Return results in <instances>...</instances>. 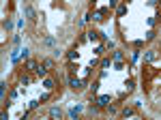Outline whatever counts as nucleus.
I'll use <instances>...</instances> for the list:
<instances>
[{
	"label": "nucleus",
	"mask_w": 161,
	"mask_h": 120,
	"mask_svg": "<svg viewBox=\"0 0 161 120\" xmlns=\"http://www.w3.org/2000/svg\"><path fill=\"white\" fill-rule=\"evenodd\" d=\"M120 116H123V118H127V116H137V112L131 109V107H125L123 112H120Z\"/></svg>",
	"instance_id": "nucleus-1"
},
{
	"label": "nucleus",
	"mask_w": 161,
	"mask_h": 120,
	"mask_svg": "<svg viewBox=\"0 0 161 120\" xmlns=\"http://www.w3.org/2000/svg\"><path fill=\"white\" fill-rule=\"evenodd\" d=\"M50 116H54V118H60V116H62V112H60V109H56V107H54V109L50 112Z\"/></svg>",
	"instance_id": "nucleus-2"
}]
</instances>
